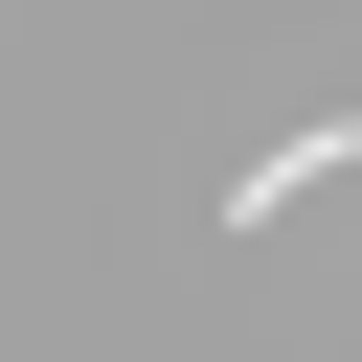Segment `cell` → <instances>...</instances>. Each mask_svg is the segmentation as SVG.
<instances>
[{"label":"cell","instance_id":"6da1fadb","mask_svg":"<svg viewBox=\"0 0 362 362\" xmlns=\"http://www.w3.org/2000/svg\"><path fill=\"white\" fill-rule=\"evenodd\" d=\"M317 181H362V113H294V136L226 181V226H272V204H317Z\"/></svg>","mask_w":362,"mask_h":362}]
</instances>
